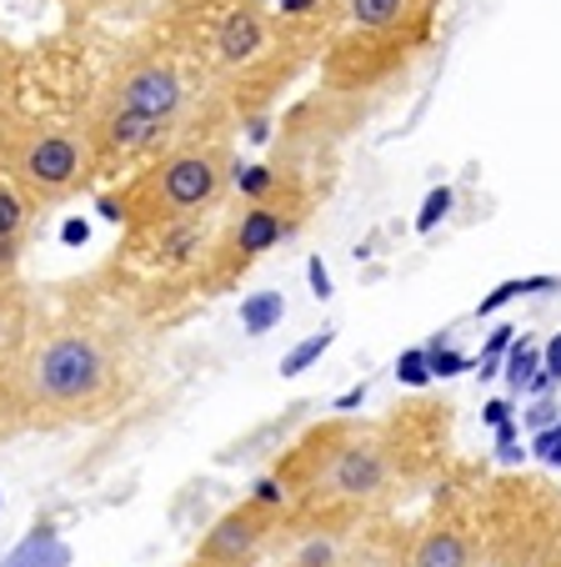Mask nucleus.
<instances>
[{"instance_id":"1","label":"nucleus","mask_w":561,"mask_h":567,"mask_svg":"<svg viewBox=\"0 0 561 567\" xmlns=\"http://www.w3.org/2000/svg\"><path fill=\"white\" fill-rule=\"evenodd\" d=\"M446 412L451 408H396L386 422L331 417L301 432L271 467L287 493L276 553L316 533L351 537L356 527L392 513L422 472L426 447L446 437Z\"/></svg>"},{"instance_id":"2","label":"nucleus","mask_w":561,"mask_h":567,"mask_svg":"<svg viewBox=\"0 0 561 567\" xmlns=\"http://www.w3.org/2000/svg\"><path fill=\"white\" fill-rule=\"evenodd\" d=\"M121 392H126V357L116 337L91 321H61L51 332H31L15 372L0 386L21 427L101 422L121 402Z\"/></svg>"},{"instance_id":"3","label":"nucleus","mask_w":561,"mask_h":567,"mask_svg":"<svg viewBox=\"0 0 561 567\" xmlns=\"http://www.w3.org/2000/svg\"><path fill=\"white\" fill-rule=\"evenodd\" d=\"M231 151L221 141H196V146H176L146 166L136 182H126L116 196L101 202L111 221H126L136 236L166 231V226L201 221L221 196L231 192Z\"/></svg>"},{"instance_id":"4","label":"nucleus","mask_w":561,"mask_h":567,"mask_svg":"<svg viewBox=\"0 0 561 567\" xmlns=\"http://www.w3.org/2000/svg\"><path fill=\"white\" fill-rule=\"evenodd\" d=\"M487 567H557L561 547V497L547 482L507 477L477 507Z\"/></svg>"},{"instance_id":"5","label":"nucleus","mask_w":561,"mask_h":567,"mask_svg":"<svg viewBox=\"0 0 561 567\" xmlns=\"http://www.w3.org/2000/svg\"><path fill=\"white\" fill-rule=\"evenodd\" d=\"M0 161H6V176L15 182V192L35 212L81 196L96 176V161H91L81 131L41 126V121H11L0 131Z\"/></svg>"},{"instance_id":"6","label":"nucleus","mask_w":561,"mask_h":567,"mask_svg":"<svg viewBox=\"0 0 561 567\" xmlns=\"http://www.w3.org/2000/svg\"><path fill=\"white\" fill-rule=\"evenodd\" d=\"M301 221H307V192H301L291 176L276 186L266 202H246L241 216L226 226L221 241L211 247V277H216V287L236 281L246 267H251V261H261L266 251L287 247L291 236L301 231Z\"/></svg>"},{"instance_id":"7","label":"nucleus","mask_w":561,"mask_h":567,"mask_svg":"<svg viewBox=\"0 0 561 567\" xmlns=\"http://www.w3.org/2000/svg\"><path fill=\"white\" fill-rule=\"evenodd\" d=\"M281 51H287V41H281L276 21L251 0L231 6L211 31V61L231 86H266L276 75L287 81L291 71H281Z\"/></svg>"},{"instance_id":"8","label":"nucleus","mask_w":561,"mask_h":567,"mask_svg":"<svg viewBox=\"0 0 561 567\" xmlns=\"http://www.w3.org/2000/svg\"><path fill=\"white\" fill-rule=\"evenodd\" d=\"M281 517H287L281 507L261 503V497H241L206 527L201 543L191 547V557L180 567H261L266 553H276Z\"/></svg>"},{"instance_id":"9","label":"nucleus","mask_w":561,"mask_h":567,"mask_svg":"<svg viewBox=\"0 0 561 567\" xmlns=\"http://www.w3.org/2000/svg\"><path fill=\"white\" fill-rule=\"evenodd\" d=\"M412 567H487V547H481L477 507H466L456 487H441L432 517L412 527V547H406Z\"/></svg>"},{"instance_id":"10","label":"nucleus","mask_w":561,"mask_h":567,"mask_svg":"<svg viewBox=\"0 0 561 567\" xmlns=\"http://www.w3.org/2000/svg\"><path fill=\"white\" fill-rule=\"evenodd\" d=\"M101 101L116 111H131V116L156 121V126H176L180 111H186V81L166 55H136L111 75Z\"/></svg>"},{"instance_id":"11","label":"nucleus","mask_w":561,"mask_h":567,"mask_svg":"<svg viewBox=\"0 0 561 567\" xmlns=\"http://www.w3.org/2000/svg\"><path fill=\"white\" fill-rule=\"evenodd\" d=\"M170 126H156V121L146 116H131V111H116L101 101L96 116L85 121V146H91V161H96V172L101 166H126V161L146 156V151H156L160 141H166Z\"/></svg>"},{"instance_id":"12","label":"nucleus","mask_w":561,"mask_h":567,"mask_svg":"<svg viewBox=\"0 0 561 567\" xmlns=\"http://www.w3.org/2000/svg\"><path fill=\"white\" fill-rule=\"evenodd\" d=\"M406 547H412V527L376 517V523L356 527V533L346 537L341 567H402L406 563Z\"/></svg>"},{"instance_id":"13","label":"nucleus","mask_w":561,"mask_h":567,"mask_svg":"<svg viewBox=\"0 0 561 567\" xmlns=\"http://www.w3.org/2000/svg\"><path fill=\"white\" fill-rule=\"evenodd\" d=\"M25 342H31V297L15 277H0V386L15 372Z\"/></svg>"},{"instance_id":"14","label":"nucleus","mask_w":561,"mask_h":567,"mask_svg":"<svg viewBox=\"0 0 561 567\" xmlns=\"http://www.w3.org/2000/svg\"><path fill=\"white\" fill-rule=\"evenodd\" d=\"M341 11H346V21L356 25V31L382 35V41H392V35H412L416 25L432 16V11H412V6H402V0H341Z\"/></svg>"},{"instance_id":"15","label":"nucleus","mask_w":561,"mask_h":567,"mask_svg":"<svg viewBox=\"0 0 561 567\" xmlns=\"http://www.w3.org/2000/svg\"><path fill=\"white\" fill-rule=\"evenodd\" d=\"M31 216L35 206L15 192L11 176H0V241H11V247H25V231H31Z\"/></svg>"},{"instance_id":"16","label":"nucleus","mask_w":561,"mask_h":567,"mask_svg":"<svg viewBox=\"0 0 561 567\" xmlns=\"http://www.w3.org/2000/svg\"><path fill=\"white\" fill-rule=\"evenodd\" d=\"M281 317H287V297H281V291H256V297L241 301V332L246 337H266Z\"/></svg>"},{"instance_id":"17","label":"nucleus","mask_w":561,"mask_h":567,"mask_svg":"<svg viewBox=\"0 0 561 567\" xmlns=\"http://www.w3.org/2000/svg\"><path fill=\"white\" fill-rule=\"evenodd\" d=\"M501 372H507V392L521 396L531 386V377L541 372V347L531 342V337H517L511 352H507V362H501Z\"/></svg>"},{"instance_id":"18","label":"nucleus","mask_w":561,"mask_h":567,"mask_svg":"<svg viewBox=\"0 0 561 567\" xmlns=\"http://www.w3.org/2000/svg\"><path fill=\"white\" fill-rule=\"evenodd\" d=\"M551 287H557V277H517V281H501V287H491L487 297H481L477 317H491V311H501L507 301L531 297V291H551Z\"/></svg>"},{"instance_id":"19","label":"nucleus","mask_w":561,"mask_h":567,"mask_svg":"<svg viewBox=\"0 0 561 567\" xmlns=\"http://www.w3.org/2000/svg\"><path fill=\"white\" fill-rule=\"evenodd\" d=\"M331 342H336V332H331V327H326V332H316V337H307V342H297L287 357H281V377H301L307 367H316L321 357L331 352Z\"/></svg>"},{"instance_id":"20","label":"nucleus","mask_w":561,"mask_h":567,"mask_svg":"<svg viewBox=\"0 0 561 567\" xmlns=\"http://www.w3.org/2000/svg\"><path fill=\"white\" fill-rule=\"evenodd\" d=\"M426 367H432V377H461V372H471V357H461L456 347H446V337H432L426 342Z\"/></svg>"},{"instance_id":"21","label":"nucleus","mask_w":561,"mask_h":567,"mask_svg":"<svg viewBox=\"0 0 561 567\" xmlns=\"http://www.w3.org/2000/svg\"><path fill=\"white\" fill-rule=\"evenodd\" d=\"M396 382H402V386H416V392L432 382V367H426V347H406V352L396 357Z\"/></svg>"},{"instance_id":"22","label":"nucleus","mask_w":561,"mask_h":567,"mask_svg":"<svg viewBox=\"0 0 561 567\" xmlns=\"http://www.w3.org/2000/svg\"><path fill=\"white\" fill-rule=\"evenodd\" d=\"M511 342H517V327H497V332L487 337V347H481V377H497V367L507 362V352H511Z\"/></svg>"},{"instance_id":"23","label":"nucleus","mask_w":561,"mask_h":567,"mask_svg":"<svg viewBox=\"0 0 561 567\" xmlns=\"http://www.w3.org/2000/svg\"><path fill=\"white\" fill-rule=\"evenodd\" d=\"M451 202H456V196H451V186H436V192L432 196H426V202H422V212H416V231H436V221H446V212H451Z\"/></svg>"},{"instance_id":"24","label":"nucleus","mask_w":561,"mask_h":567,"mask_svg":"<svg viewBox=\"0 0 561 567\" xmlns=\"http://www.w3.org/2000/svg\"><path fill=\"white\" fill-rule=\"evenodd\" d=\"M531 457L561 472V422H557V427H547V432H537V437H531Z\"/></svg>"},{"instance_id":"25","label":"nucleus","mask_w":561,"mask_h":567,"mask_svg":"<svg viewBox=\"0 0 561 567\" xmlns=\"http://www.w3.org/2000/svg\"><path fill=\"white\" fill-rule=\"evenodd\" d=\"M557 422H561V408L551 402V396H537V408L527 412V427L531 432H547V427H557Z\"/></svg>"},{"instance_id":"26","label":"nucleus","mask_w":561,"mask_h":567,"mask_svg":"<svg viewBox=\"0 0 561 567\" xmlns=\"http://www.w3.org/2000/svg\"><path fill=\"white\" fill-rule=\"evenodd\" d=\"M541 372L551 377V386H561V332L541 347Z\"/></svg>"},{"instance_id":"27","label":"nucleus","mask_w":561,"mask_h":567,"mask_svg":"<svg viewBox=\"0 0 561 567\" xmlns=\"http://www.w3.org/2000/svg\"><path fill=\"white\" fill-rule=\"evenodd\" d=\"M307 277H311V297L326 301V297H331V271L321 267V257H311V261H307Z\"/></svg>"},{"instance_id":"28","label":"nucleus","mask_w":561,"mask_h":567,"mask_svg":"<svg viewBox=\"0 0 561 567\" xmlns=\"http://www.w3.org/2000/svg\"><path fill=\"white\" fill-rule=\"evenodd\" d=\"M481 422H487V427H507V422H511V402H507V396L487 402V408H481Z\"/></svg>"},{"instance_id":"29","label":"nucleus","mask_w":561,"mask_h":567,"mask_svg":"<svg viewBox=\"0 0 561 567\" xmlns=\"http://www.w3.org/2000/svg\"><path fill=\"white\" fill-rule=\"evenodd\" d=\"M361 396H366V382H361V386H351V392H346V396H341V402H336V412H351V408H361Z\"/></svg>"},{"instance_id":"30","label":"nucleus","mask_w":561,"mask_h":567,"mask_svg":"<svg viewBox=\"0 0 561 567\" xmlns=\"http://www.w3.org/2000/svg\"><path fill=\"white\" fill-rule=\"evenodd\" d=\"M65 241H85V221H71V226H65Z\"/></svg>"},{"instance_id":"31","label":"nucleus","mask_w":561,"mask_h":567,"mask_svg":"<svg viewBox=\"0 0 561 567\" xmlns=\"http://www.w3.org/2000/svg\"><path fill=\"white\" fill-rule=\"evenodd\" d=\"M402 6H412V11H432V0H402Z\"/></svg>"},{"instance_id":"32","label":"nucleus","mask_w":561,"mask_h":567,"mask_svg":"<svg viewBox=\"0 0 561 567\" xmlns=\"http://www.w3.org/2000/svg\"><path fill=\"white\" fill-rule=\"evenodd\" d=\"M176 6H211V0H176Z\"/></svg>"},{"instance_id":"33","label":"nucleus","mask_w":561,"mask_h":567,"mask_svg":"<svg viewBox=\"0 0 561 567\" xmlns=\"http://www.w3.org/2000/svg\"><path fill=\"white\" fill-rule=\"evenodd\" d=\"M557 567H561V547H557Z\"/></svg>"},{"instance_id":"34","label":"nucleus","mask_w":561,"mask_h":567,"mask_svg":"<svg viewBox=\"0 0 561 567\" xmlns=\"http://www.w3.org/2000/svg\"><path fill=\"white\" fill-rule=\"evenodd\" d=\"M402 567H412V563H402Z\"/></svg>"}]
</instances>
